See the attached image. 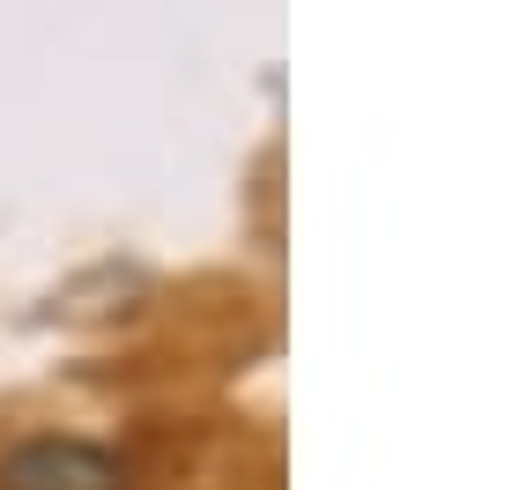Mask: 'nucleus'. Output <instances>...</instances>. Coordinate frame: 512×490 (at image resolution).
<instances>
[{"label":"nucleus","instance_id":"obj_1","mask_svg":"<svg viewBox=\"0 0 512 490\" xmlns=\"http://www.w3.org/2000/svg\"><path fill=\"white\" fill-rule=\"evenodd\" d=\"M0 490H119V461L90 439H23L0 461Z\"/></svg>","mask_w":512,"mask_h":490}]
</instances>
